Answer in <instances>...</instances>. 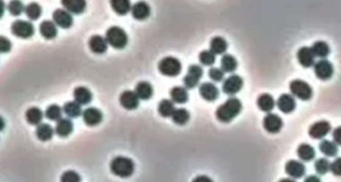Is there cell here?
<instances>
[{"instance_id": "603a6c76", "label": "cell", "mask_w": 341, "mask_h": 182, "mask_svg": "<svg viewBox=\"0 0 341 182\" xmlns=\"http://www.w3.org/2000/svg\"><path fill=\"white\" fill-rule=\"evenodd\" d=\"M74 129L73 122L69 119H60L57 121L55 127V132L58 137H67L72 133Z\"/></svg>"}, {"instance_id": "816d5d0a", "label": "cell", "mask_w": 341, "mask_h": 182, "mask_svg": "<svg viewBox=\"0 0 341 182\" xmlns=\"http://www.w3.org/2000/svg\"><path fill=\"white\" fill-rule=\"evenodd\" d=\"M1 4H2V7H1V9H2V11H1V17H2V16H3V9H5V7H4L5 6H3V1H2V0H1Z\"/></svg>"}, {"instance_id": "83f0119b", "label": "cell", "mask_w": 341, "mask_h": 182, "mask_svg": "<svg viewBox=\"0 0 341 182\" xmlns=\"http://www.w3.org/2000/svg\"><path fill=\"white\" fill-rule=\"evenodd\" d=\"M112 8L119 16H125L131 11V0H110Z\"/></svg>"}, {"instance_id": "f907efd6", "label": "cell", "mask_w": 341, "mask_h": 182, "mask_svg": "<svg viewBox=\"0 0 341 182\" xmlns=\"http://www.w3.org/2000/svg\"><path fill=\"white\" fill-rule=\"evenodd\" d=\"M305 182H320V180H319V179H318V178H317V177L311 176V177H308V178H307L306 180H305Z\"/></svg>"}, {"instance_id": "484cf974", "label": "cell", "mask_w": 341, "mask_h": 182, "mask_svg": "<svg viewBox=\"0 0 341 182\" xmlns=\"http://www.w3.org/2000/svg\"><path fill=\"white\" fill-rule=\"evenodd\" d=\"M170 99L174 103L183 104L189 100L187 89L182 86H175L170 91Z\"/></svg>"}, {"instance_id": "2e32d148", "label": "cell", "mask_w": 341, "mask_h": 182, "mask_svg": "<svg viewBox=\"0 0 341 182\" xmlns=\"http://www.w3.org/2000/svg\"><path fill=\"white\" fill-rule=\"evenodd\" d=\"M103 116L102 111L99 110L98 109L87 108L83 112V120L85 121V124L89 127H95L99 125L102 122Z\"/></svg>"}, {"instance_id": "8d00e7d4", "label": "cell", "mask_w": 341, "mask_h": 182, "mask_svg": "<svg viewBox=\"0 0 341 182\" xmlns=\"http://www.w3.org/2000/svg\"><path fill=\"white\" fill-rule=\"evenodd\" d=\"M190 115L187 109H185L180 108L175 109L174 112L171 115V119L172 121L179 126H183L187 124L188 121L189 120Z\"/></svg>"}, {"instance_id": "f6af8a7d", "label": "cell", "mask_w": 341, "mask_h": 182, "mask_svg": "<svg viewBox=\"0 0 341 182\" xmlns=\"http://www.w3.org/2000/svg\"><path fill=\"white\" fill-rule=\"evenodd\" d=\"M80 181H81V178L76 171H66L61 176L62 182H78Z\"/></svg>"}, {"instance_id": "b9f144b4", "label": "cell", "mask_w": 341, "mask_h": 182, "mask_svg": "<svg viewBox=\"0 0 341 182\" xmlns=\"http://www.w3.org/2000/svg\"><path fill=\"white\" fill-rule=\"evenodd\" d=\"M199 62L204 66H212L216 61V54L209 51H203L199 53Z\"/></svg>"}, {"instance_id": "ac0fdd59", "label": "cell", "mask_w": 341, "mask_h": 182, "mask_svg": "<svg viewBox=\"0 0 341 182\" xmlns=\"http://www.w3.org/2000/svg\"><path fill=\"white\" fill-rule=\"evenodd\" d=\"M285 172L293 179H300L305 174V166L299 161L291 160L285 164Z\"/></svg>"}, {"instance_id": "836d02e7", "label": "cell", "mask_w": 341, "mask_h": 182, "mask_svg": "<svg viewBox=\"0 0 341 182\" xmlns=\"http://www.w3.org/2000/svg\"><path fill=\"white\" fill-rule=\"evenodd\" d=\"M238 67V63L236 58L230 55L226 54L221 58V69L225 71V73H233Z\"/></svg>"}, {"instance_id": "3957f363", "label": "cell", "mask_w": 341, "mask_h": 182, "mask_svg": "<svg viewBox=\"0 0 341 182\" xmlns=\"http://www.w3.org/2000/svg\"><path fill=\"white\" fill-rule=\"evenodd\" d=\"M108 44L116 50H122L128 44V35L125 31L118 26H113L108 29L105 35Z\"/></svg>"}, {"instance_id": "4fadbf2b", "label": "cell", "mask_w": 341, "mask_h": 182, "mask_svg": "<svg viewBox=\"0 0 341 182\" xmlns=\"http://www.w3.org/2000/svg\"><path fill=\"white\" fill-rule=\"evenodd\" d=\"M277 106L281 112L284 114L291 113L296 109V99L293 94L284 93V94L280 95L278 99Z\"/></svg>"}, {"instance_id": "c3c4849f", "label": "cell", "mask_w": 341, "mask_h": 182, "mask_svg": "<svg viewBox=\"0 0 341 182\" xmlns=\"http://www.w3.org/2000/svg\"><path fill=\"white\" fill-rule=\"evenodd\" d=\"M332 137H333L334 142L338 146H341V127H338L337 128L334 129L333 133H332Z\"/></svg>"}, {"instance_id": "9c48e42d", "label": "cell", "mask_w": 341, "mask_h": 182, "mask_svg": "<svg viewBox=\"0 0 341 182\" xmlns=\"http://www.w3.org/2000/svg\"><path fill=\"white\" fill-rule=\"evenodd\" d=\"M314 74L318 77L319 79L326 81L332 77L334 74V68L333 65L327 59H322L313 66Z\"/></svg>"}, {"instance_id": "44dd1931", "label": "cell", "mask_w": 341, "mask_h": 182, "mask_svg": "<svg viewBox=\"0 0 341 182\" xmlns=\"http://www.w3.org/2000/svg\"><path fill=\"white\" fill-rule=\"evenodd\" d=\"M61 4L66 10L74 15L82 14L86 7L85 0H61Z\"/></svg>"}, {"instance_id": "30bf717a", "label": "cell", "mask_w": 341, "mask_h": 182, "mask_svg": "<svg viewBox=\"0 0 341 182\" xmlns=\"http://www.w3.org/2000/svg\"><path fill=\"white\" fill-rule=\"evenodd\" d=\"M263 127L269 134H277L283 127V120L277 114L268 113L263 120Z\"/></svg>"}, {"instance_id": "ffe728a7", "label": "cell", "mask_w": 341, "mask_h": 182, "mask_svg": "<svg viewBox=\"0 0 341 182\" xmlns=\"http://www.w3.org/2000/svg\"><path fill=\"white\" fill-rule=\"evenodd\" d=\"M108 42L105 38L100 35H94L89 40V48L95 54H103L107 51Z\"/></svg>"}, {"instance_id": "1f68e13d", "label": "cell", "mask_w": 341, "mask_h": 182, "mask_svg": "<svg viewBox=\"0 0 341 182\" xmlns=\"http://www.w3.org/2000/svg\"><path fill=\"white\" fill-rule=\"evenodd\" d=\"M319 149L322 152V154H323L327 157H335L339 153L338 145L335 142H331L329 140L322 141L319 146Z\"/></svg>"}, {"instance_id": "ab89813d", "label": "cell", "mask_w": 341, "mask_h": 182, "mask_svg": "<svg viewBox=\"0 0 341 182\" xmlns=\"http://www.w3.org/2000/svg\"><path fill=\"white\" fill-rule=\"evenodd\" d=\"M24 12L30 20L35 21V20H38L40 18V15H41V8H40L39 4L34 2V3H30L28 6L25 7V11Z\"/></svg>"}, {"instance_id": "5bb4252c", "label": "cell", "mask_w": 341, "mask_h": 182, "mask_svg": "<svg viewBox=\"0 0 341 182\" xmlns=\"http://www.w3.org/2000/svg\"><path fill=\"white\" fill-rule=\"evenodd\" d=\"M139 97L137 96L136 91H125L121 93L119 97L120 105L129 110L136 109L139 105Z\"/></svg>"}, {"instance_id": "4316f807", "label": "cell", "mask_w": 341, "mask_h": 182, "mask_svg": "<svg viewBox=\"0 0 341 182\" xmlns=\"http://www.w3.org/2000/svg\"><path fill=\"white\" fill-rule=\"evenodd\" d=\"M53 135H54V129L51 125L46 124V123H40L37 126L36 136L40 141H42V142L50 141L53 137Z\"/></svg>"}, {"instance_id": "74e56055", "label": "cell", "mask_w": 341, "mask_h": 182, "mask_svg": "<svg viewBox=\"0 0 341 182\" xmlns=\"http://www.w3.org/2000/svg\"><path fill=\"white\" fill-rule=\"evenodd\" d=\"M174 110H175V107H174V103L172 101L165 99L160 102L158 105V112L162 117L164 118L171 117Z\"/></svg>"}, {"instance_id": "ba28073f", "label": "cell", "mask_w": 341, "mask_h": 182, "mask_svg": "<svg viewBox=\"0 0 341 182\" xmlns=\"http://www.w3.org/2000/svg\"><path fill=\"white\" fill-rule=\"evenodd\" d=\"M244 86V80L238 74L230 75L224 81L222 90L227 95H234L242 90Z\"/></svg>"}, {"instance_id": "e575fe53", "label": "cell", "mask_w": 341, "mask_h": 182, "mask_svg": "<svg viewBox=\"0 0 341 182\" xmlns=\"http://www.w3.org/2000/svg\"><path fill=\"white\" fill-rule=\"evenodd\" d=\"M63 110L65 114L68 116L70 119H76L78 118L79 116L82 115V108H81V104L75 102H68L65 103Z\"/></svg>"}, {"instance_id": "f546056e", "label": "cell", "mask_w": 341, "mask_h": 182, "mask_svg": "<svg viewBox=\"0 0 341 182\" xmlns=\"http://www.w3.org/2000/svg\"><path fill=\"white\" fill-rule=\"evenodd\" d=\"M135 91L140 100L147 101L153 96V86H151L148 82H140L136 86Z\"/></svg>"}, {"instance_id": "f35d334b", "label": "cell", "mask_w": 341, "mask_h": 182, "mask_svg": "<svg viewBox=\"0 0 341 182\" xmlns=\"http://www.w3.org/2000/svg\"><path fill=\"white\" fill-rule=\"evenodd\" d=\"M62 116V109L57 104L49 106L45 111V117L51 121H58Z\"/></svg>"}, {"instance_id": "8fae6325", "label": "cell", "mask_w": 341, "mask_h": 182, "mask_svg": "<svg viewBox=\"0 0 341 182\" xmlns=\"http://www.w3.org/2000/svg\"><path fill=\"white\" fill-rule=\"evenodd\" d=\"M330 129L331 126L328 121H317L310 127L309 136L313 139H322L330 133Z\"/></svg>"}, {"instance_id": "7bdbcfd3", "label": "cell", "mask_w": 341, "mask_h": 182, "mask_svg": "<svg viewBox=\"0 0 341 182\" xmlns=\"http://www.w3.org/2000/svg\"><path fill=\"white\" fill-rule=\"evenodd\" d=\"M315 171L320 175H324L330 170V162L326 158H320L314 164Z\"/></svg>"}, {"instance_id": "681fc988", "label": "cell", "mask_w": 341, "mask_h": 182, "mask_svg": "<svg viewBox=\"0 0 341 182\" xmlns=\"http://www.w3.org/2000/svg\"><path fill=\"white\" fill-rule=\"evenodd\" d=\"M194 182H211V180H210V179H209V178H208V177L200 176V177H198V178H197V179H195V180H194Z\"/></svg>"}, {"instance_id": "e0dca14e", "label": "cell", "mask_w": 341, "mask_h": 182, "mask_svg": "<svg viewBox=\"0 0 341 182\" xmlns=\"http://www.w3.org/2000/svg\"><path fill=\"white\" fill-rule=\"evenodd\" d=\"M297 59L303 68L309 69L314 66L315 56L313 51L309 47H303L297 52Z\"/></svg>"}, {"instance_id": "ee69618b", "label": "cell", "mask_w": 341, "mask_h": 182, "mask_svg": "<svg viewBox=\"0 0 341 182\" xmlns=\"http://www.w3.org/2000/svg\"><path fill=\"white\" fill-rule=\"evenodd\" d=\"M208 75L214 82L219 83L225 79V71L218 68H212L208 71Z\"/></svg>"}, {"instance_id": "cb8c5ba5", "label": "cell", "mask_w": 341, "mask_h": 182, "mask_svg": "<svg viewBox=\"0 0 341 182\" xmlns=\"http://www.w3.org/2000/svg\"><path fill=\"white\" fill-rule=\"evenodd\" d=\"M40 33L46 40H52L57 36L56 23L51 21H43L40 24Z\"/></svg>"}, {"instance_id": "7c38bea8", "label": "cell", "mask_w": 341, "mask_h": 182, "mask_svg": "<svg viewBox=\"0 0 341 182\" xmlns=\"http://www.w3.org/2000/svg\"><path fill=\"white\" fill-rule=\"evenodd\" d=\"M52 18L54 23H56L58 27L62 29L70 28L74 22L70 13L64 9H57L56 11L53 12Z\"/></svg>"}, {"instance_id": "60d3db41", "label": "cell", "mask_w": 341, "mask_h": 182, "mask_svg": "<svg viewBox=\"0 0 341 182\" xmlns=\"http://www.w3.org/2000/svg\"><path fill=\"white\" fill-rule=\"evenodd\" d=\"M8 11L14 17H18L22 15L23 11H25V7L23 6L22 1L20 0H11L8 4Z\"/></svg>"}, {"instance_id": "f1b7e54d", "label": "cell", "mask_w": 341, "mask_h": 182, "mask_svg": "<svg viewBox=\"0 0 341 182\" xmlns=\"http://www.w3.org/2000/svg\"><path fill=\"white\" fill-rule=\"evenodd\" d=\"M227 41L221 36L214 37L210 41V51L216 55H222L227 50Z\"/></svg>"}, {"instance_id": "d590c367", "label": "cell", "mask_w": 341, "mask_h": 182, "mask_svg": "<svg viewBox=\"0 0 341 182\" xmlns=\"http://www.w3.org/2000/svg\"><path fill=\"white\" fill-rule=\"evenodd\" d=\"M25 118L30 125L38 126L40 124L42 118H43V113L40 110V109L33 107V108L29 109L25 113Z\"/></svg>"}, {"instance_id": "7dc6e473", "label": "cell", "mask_w": 341, "mask_h": 182, "mask_svg": "<svg viewBox=\"0 0 341 182\" xmlns=\"http://www.w3.org/2000/svg\"><path fill=\"white\" fill-rule=\"evenodd\" d=\"M11 41L6 37H0V51L2 53H6L11 50Z\"/></svg>"}, {"instance_id": "9a60e30c", "label": "cell", "mask_w": 341, "mask_h": 182, "mask_svg": "<svg viewBox=\"0 0 341 182\" xmlns=\"http://www.w3.org/2000/svg\"><path fill=\"white\" fill-rule=\"evenodd\" d=\"M199 94L208 102H214L219 96V90L216 85L207 82L199 86Z\"/></svg>"}, {"instance_id": "d6986e66", "label": "cell", "mask_w": 341, "mask_h": 182, "mask_svg": "<svg viewBox=\"0 0 341 182\" xmlns=\"http://www.w3.org/2000/svg\"><path fill=\"white\" fill-rule=\"evenodd\" d=\"M150 13H151L150 6L148 3L144 2V1L136 2V4H134L131 8L132 17L138 21L146 20L147 18H149Z\"/></svg>"}, {"instance_id": "52a82bcc", "label": "cell", "mask_w": 341, "mask_h": 182, "mask_svg": "<svg viewBox=\"0 0 341 182\" xmlns=\"http://www.w3.org/2000/svg\"><path fill=\"white\" fill-rule=\"evenodd\" d=\"M203 76V69L199 65H191L184 78L183 83L188 89H193L199 85V80Z\"/></svg>"}, {"instance_id": "5b68a950", "label": "cell", "mask_w": 341, "mask_h": 182, "mask_svg": "<svg viewBox=\"0 0 341 182\" xmlns=\"http://www.w3.org/2000/svg\"><path fill=\"white\" fill-rule=\"evenodd\" d=\"M290 91L294 96L302 101H309L313 97L311 86L303 80L296 79L290 83Z\"/></svg>"}, {"instance_id": "d4e9b609", "label": "cell", "mask_w": 341, "mask_h": 182, "mask_svg": "<svg viewBox=\"0 0 341 182\" xmlns=\"http://www.w3.org/2000/svg\"><path fill=\"white\" fill-rule=\"evenodd\" d=\"M257 105L263 112H270L275 108L276 102L270 94L262 93L257 100Z\"/></svg>"}, {"instance_id": "7402d4cb", "label": "cell", "mask_w": 341, "mask_h": 182, "mask_svg": "<svg viewBox=\"0 0 341 182\" xmlns=\"http://www.w3.org/2000/svg\"><path fill=\"white\" fill-rule=\"evenodd\" d=\"M75 101L81 105H87L91 103L93 95L88 88L85 86H78L74 90Z\"/></svg>"}, {"instance_id": "d6a6232c", "label": "cell", "mask_w": 341, "mask_h": 182, "mask_svg": "<svg viewBox=\"0 0 341 182\" xmlns=\"http://www.w3.org/2000/svg\"><path fill=\"white\" fill-rule=\"evenodd\" d=\"M313 54L315 57L320 58H325L328 57L330 53V46L328 45L327 42L319 40L313 43V45L311 47Z\"/></svg>"}, {"instance_id": "8992f818", "label": "cell", "mask_w": 341, "mask_h": 182, "mask_svg": "<svg viewBox=\"0 0 341 182\" xmlns=\"http://www.w3.org/2000/svg\"><path fill=\"white\" fill-rule=\"evenodd\" d=\"M11 32L13 35L18 38L28 39L34 34V27L33 23L23 20H17L12 24Z\"/></svg>"}, {"instance_id": "277c9868", "label": "cell", "mask_w": 341, "mask_h": 182, "mask_svg": "<svg viewBox=\"0 0 341 182\" xmlns=\"http://www.w3.org/2000/svg\"><path fill=\"white\" fill-rule=\"evenodd\" d=\"M158 69L165 76L174 77L182 72V63L176 57H166L160 61Z\"/></svg>"}, {"instance_id": "4dcf8cb0", "label": "cell", "mask_w": 341, "mask_h": 182, "mask_svg": "<svg viewBox=\"0 0 341 182\" xmlns=\"http://www.w3.org/2000/svg\"><path fill=\"white\" fill-rule=\"evenodd\" d=\"M314 148L308 144H302L297 148V155L303 162H311L315 157Z\"/></svg>"}, {"instance_id": "7a4b0ae2", "label": "cell", "mask_w": 341, "mask_h": 182, "mask_svg": "<svg viewBox=\"0 0 341 182\" xmlns=\"http://www.w3.org/2000/svg\"><path fill=\"white\" fill-rule=\"evenodd\" d=\"M135 164L132 160L128 157H115L111 163V171L116 176L129 178L134 173Z\"/></svg>"}, {"instance_id": "bcb514c9", "label": "cell", "mask_w": 341, "mask_h": 182, "mask_svg": "<svg viewBox=\"0 0 341 182\" xmlns=\"http://www.w3.org/2000/svg\"><path fill=\"white\" fill-rule=\"evenodd\" d=\"M330 171L337 177H341V157L334 160L330 164Z\"/></svg>"}, {"instance_id": "6da1fadb", "label": "cell", "mask_w": 341, "mask_h": 182, "mask_svg": "<svg viewBox=\"0 0 341 182\" xmlns=\"http://www.w3.org/2000/svg\"><path fill=\"white\" fill-rule=\"evenodd\" d=\"M243 105L238 98L231 97L226 103L220 105L216 111L217 120L222 123H229L242 111Z\"/></svg>"}]
</instances>
